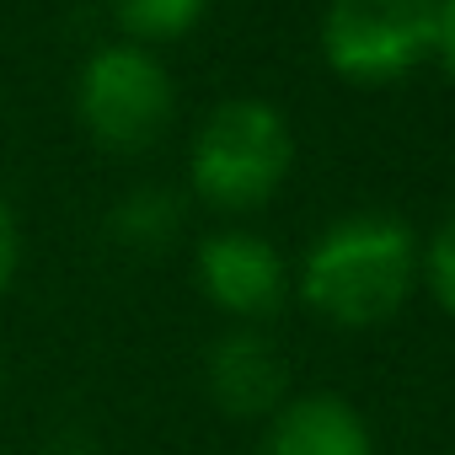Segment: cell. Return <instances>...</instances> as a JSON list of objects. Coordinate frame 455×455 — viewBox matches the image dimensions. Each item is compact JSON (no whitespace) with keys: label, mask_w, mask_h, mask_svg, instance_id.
Returning a JSON list of instances; mask_svg holds the SVG:
<instances>
[{"label":"cell","mask_w":455,"mask_h":455,"mask_svg":"<svg viewBox=\"0 0 455 455\" xmlns=\"http://www.w3.org/2000/svg\"><path fill=\"white\" fill-rule=\"evenodd\" d=\"M290 166H295L290 118L263 97H231L198 124L188 182L220 214H252L284 188Z\"/></svg>","instance_id":"cell-2"},{"label":"cell","mask_w":455,"mask_h":455,"mask_svg":"<svg viewBox=\"0 0 455 455\" xmlns=\"http://www.w3.org/2000/svg\"><path fill=\"white\" fill-rule=\"evenodd\" d=\"M418 284L434 295V306L455 322V214H444L434 225V236L423 242V258H418Z\"/></svg>","instance_id":"cell-10"},{"label":"cell","mask_w":455,"mask_h":455,"mask_svg":"<svg viewBox=\"0 0 455 455\" xmlns=\"http://www.w3.org/2000/svg\"><path fill=\"white\" fill-rule=\"evenodd\" d=\"M0 386H6V380H0Z\"/></svg>","instance_id":"cell-13"},{"label":"cell","mask_w":455,"mask_h":455,"mask_svg":"<svg viewBox=\"0 0 455 455\" xmlns=\"http://www.w3.org/2000/svg\"><path fill=\"white\" fill-rule=\"evenodd\" d=\"M252 455H380L370 418L338 391H295L258 434Z\"/></svg>","instance_id":"cell-7"},{"label":"cell","mask_w":455,"mask_h":455,"mask_svg":"<svg viewBox=\"0 0 455 455\" xmlns=\"http://www.w3.org/2000/svg\"><path fill=\"white\" fill-rule=\"evenodd\" d=\"M204 391L236 423H268L290 391V359L268 327H225L204 354Z\"/></svg>","instance_id":"cell-6"},{"label":"cell","mask_w":455,"mask_h":455,"mask_svg":"<svg viewBox=\"0 0 455 455\" xmlns=\"http://www.w3.org/2000/svg\"><path fill=\"white\" fill-rule=\"evenodd\" d=\"M108 6L134 44H172L198 28L209 0H108Z\"/></svg>","instance_id":"cell-9"},{"label":"cell","mask_w":455,"mask_h":455,"mask_svg":"<svg viewBox=\"0 0 455 455\" xmlns=\"http://www.w3.org/2000/svg\"><path fill=\"white\" fill-rule=\"evenodd\" d=\"M17 268H22V225H17L12 204L0 198V295L17 284Z\"/></svg>","instance_id":"cell-11"},{"label":"cell","mask_w":455,"mask_h":455,"mask_svg":"<svg viewBox=\"0 0 455 455\" xmlns=\"http://www.w3.org/2000/svg\"><path fill=\"white\" fill-rule=\"evenodd\" d=\"M76 108H81L86 134L102 150L134 156V150H145L166 134L177 92H172V76L161 70V60L145 44H108L86 60Z\"/></svg>","instance_id":"cell-4"},{"label":"cell","mask_w":455,"mask_h":455,"mask_svg":"<svg viewBox=\"0 0 455 455\" xmlns=\"http://www.w3.org/2000/svg\"><path fill=\"white\" fill-rule=\"evenodd\" d=\"M439 0H327L322 60L338 81L391 86L434 60Z\"/></svg>","instance_id":"cell-3"},{"label":"cell","mask_w":455,"mask_h":455,"mask_svg":"<svg viewBox=\"0 0 455 455\" xmlns=\"http://www.w3.org/2000/svg\"><path fill=\"white\" fill-rule=\"evenodd\" d=\"M193 279L204 290V300L231 316V327H263L279 316V306L290 300V263L284 252L258 236V231H242V225H231V231H214L198 242L193 252Z\"/></svg>","instance_id":"cell-5"},{"label":"cell","mask_w":455,"mask_h":455,"mask_svg":"<svg viewBox=\"0 0 455 455\" xmlns=\"http://www.w3.org/2000/svg\"><path fill=\"white\" fill-rule=\"evenodd\" d=\"M434 60L455 81V0H439L434 6Z\"/></svg>","instance_id":"cell-12"},{"label":"cell","mask_w":455,"mask_h":455,"mask_svg":"<svg viewBox=\"0 0 455 455\" xmlns=\"http://www.w3.org/2000/svg\"><path fill=\"white\" fill-rule=\"evenodd\" d=\"M423 242L402 214L359 209L332 220L300 258V300L311 316L343 332H370L391 322L418 290Z\"/></svg>","instance_id":"cell-1"},{"label":"cell","mask_w":455,"mask_h":455,"mask_svg":"<svg viewBox=\"0 0 455 455\" xmlns=\"http://www.w3.org/2000/svg\"><path fill=\"white\" fill-rule=\"evenodd\" d=\"M177 231H182V204L172 188H134L108 214V236L124 252H166Z\"/></svg>","instance_id":"cell-8"}]
</instances>
